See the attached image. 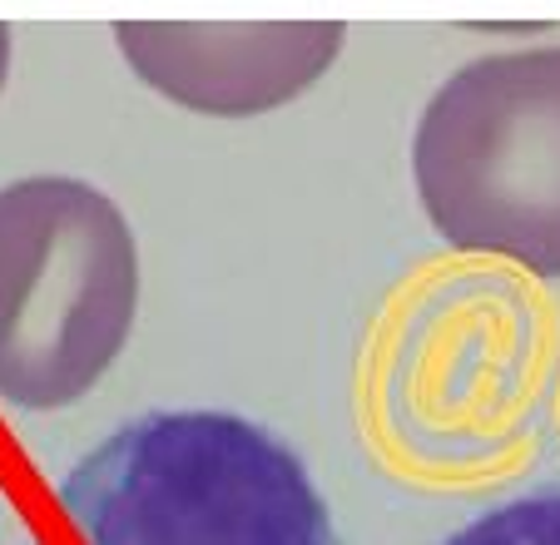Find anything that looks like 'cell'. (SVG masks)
<instances>
[{"label": "cell", "mask_w": 560, "mask_h": 545, "mask_svg": "<svg viewBox=\"0 0 560 545\" xmlns=\"http://www.w3.org/2000/svg\"><path fill=\"white\" fill-rule=\"evenodd\" d=\"M338 21H119L125 65L164 100L213 119H248L313 90L338 60Z\"/></svg>", "instance_id": "cell-4"}, {"label": "cell", "mask_w": 560, "mask_h": 545, "mask_svg": "<svg viewBox=\"0 0 560 545\" xmlns=\"http://www.w3.org/2000/svg\"><path fill=\"white\" fill-rule=\"evenodd\" d=\"M135 308V229L105 189L70 174L0 189V402L55 411L95 392Z\"/></svg>", "instance_id": "cell-2"}, {"label": "cell", "mask_w": 560, "mask_h": 545, "mask_svg": "<svg viewBox=\"0 0 560 545\" xmlns=\"http://www.w3.org/2000/svg\"><path fill=\"white\" fill-rule=\"evenodd\" d=\"M35 545H342L303 456L238 411H144L55 491Z\"/></svg>", "instance_id": "cell-1"}, {"label": "cell", "mask_w": 560, "mask_h": 545, "mask_svg": "<svg viewBox=\"0 0 560 545\" xmlns=\"http://www.w3.org/2000/svg\"><path fill=\"white\" fill-rule=\"evenodd\" d=\"M412 178L446 248L560 278V45L481 55L436 84Z\"/></svg>", "instance_id": "cell-3"}, {"label": "cell", "mask_w": 560, "mask_h": 545, "mask_svg": "<svg viewBox=\"0 0 560 545\" xmlns=\"http://www.w3.org/2000/svg\"><path fill=\"white\" fill-rule=\"evenodd\" d=\"M436 545H560V486L487 506Z\"/></svg>", "instance_id": "cell-5"}, {"label": "cell", "mask_w": 560, "mask_h": 545, "mask_svg": "<svg viewBox=\"0 0 560 545\" xmlns=\"http://www.w3.org/2000/svg\"><path fill=\"white\" fill-rule=\"evenodd\" d=\"M5 74H11V25H0V90H5Z\"/></svg>", "instance_id": "cell-6"}]
</instances>
